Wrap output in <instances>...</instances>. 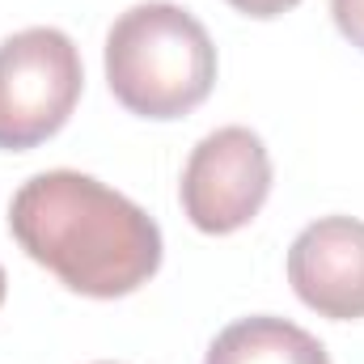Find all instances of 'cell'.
I'll return each instance as SVG.
<instances>
[{
    "mask_svg": "<svg viewBox=\"0 0 364 364\" xmlns=\"http://www.w3.org/2000/svg\"><path fill=\"white\" fill-rule=\"evenodd\" d=\"M85 68L55 26H30L0 43V149L26 153L51 140L77 110Z\"/></svg>",
    "mask_w": 364,
    "mask_h": 364,
    "instance_id": "cell-3",
    "label": "cell"
},
{
    "mask_svg": "<svg viewBox=\"0 0 364 364\" xmlns=\"http://www.w3.org/2000/svg\"><path fill=\"white\" fill-rule=\"evenodd\" d=\"M237 13H246V17H279V13H288V9H296L301 0H229Z\"/></svg>",
    "mask_w": 364,
    "mask_h": 364,
    "instance_id": "cell-8",
    "label": "cell"
},
{
    "mask_svg": "<svg viewBox=\"0 0 364 364\" xmlns=\"http://www.w3.org/2000/svg\"><path fill=\"white\" fill-rule=\"evenodd\" d=\"M331 17H335L339 34L364 51V0H331Z\"/></svg>",
    "mask_w": 364,
    "mask_h": 364,
    "instance_id": "cell-7",
    "label": "cell"
},
{
    "mask_svg": "<svg viewBox=\"0 0 364 364\" xmlns=\"http://www.w3.org/2000/svg\"><path fill=\"white\" fill-rule=\"evenodd\" d=\"M106 81L140 119H182L216 85V47L182 4H132L106 34Z\"/></svg>",
    "mask_w": 364,
    "mask_h": 364,
    "instance_id": "cell-2",
    "label": "cell"
},
{
    "mask_svg": "<svg viewBox=\"0 0 364 364\" xmlns=\"http://www.w3.org/2000/svg\"><path fill=\"white\" fill-rule=\"evenodd\" d=\"M182 212L199 233L229 237L246 229L272 195V157L250 127H216L203 136L178 182Z\"/></svg>",
    "mask_w": 364,
    "mask_h": 364,
    "instance_id": "cell-4",
    "label": "cell"
},
{
    "mask_svg": "<svg viewBox=\"0 0 364 364\" xmlns=\"http://www.w3.org/2000/svg\"><path fill=\"white\" fill-rule=\"evenodd\" d=\"M288 284L301 305L331 322L364 318V220L322 216L305 225L288 250Z\"/></svg>",
    "mask_w": 364,
    "mask_h": 364,
    "instance_id": "cell-5",
    "label": "cell"
},
{
    "mask_svg": "<svg viewBox=\"0 0 364 364\" xmlns=\"http://www.w3.org/2000/svg\"><path fill=\"white\" fill-rule=\"evenodd\" d=\"M203 364H331V356L296 322L255 314V318L225 326L212 339Z\"/></svg>",
    "mask_w": 364,
    "mask_h": 364,
    "instance_id": "cell-6",
    "label": "cell"
},
{
    "mask_svg": "<svg viewBox=\"0 0 364 364\" xmlns=\"http://www.w3.org/2000/svg\"><path fill=\"white\" fill-rule=\"evenodd\" d=\"M9 233L64 288L114 301L149 284L161 267L157 220L81 170H47L21 182L9 203Z\"/></svg>",
    "mask_w": 364,
    "mask_h": 364,
    "instance_id": "cell-1",
    "label": "cell"
},
{
    "mask_svg": "<svg viewBox=\"0 0 364 364\" xmlns=\"http://www.w3.org/2000/svg\"><path fill=\"white\" fill-rule=\"evenodd\" d=\"M4 288H9V279H4V267H0V305H4Z\"/></svg>",
    "mask_w": 364,
    "mask_h": 364,
    "instance_id": "cell-9",
    "label": "cell"
},
{
    "mask_svg": "<svg viewBox=\"0 0 364 364\" xmlns=\"http://www.w3.org/2000/svg\"><path fill=\"white\" fill-rule=\"evenodd\" d=\"M97 364H110V360H97Z\"/></svg>",
    "mask_w": 364,
    "mask_h": 364,
    "instance_id": "cell-10",
    "label": "cell"
}]
</instances>
